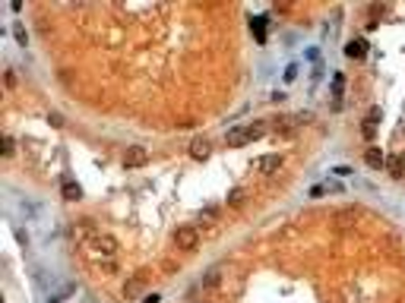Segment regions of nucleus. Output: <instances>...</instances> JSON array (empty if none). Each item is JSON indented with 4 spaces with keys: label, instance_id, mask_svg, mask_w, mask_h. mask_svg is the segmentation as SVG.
<instances>
[{
    "label": "nucleus",
    "instance_id": "f257e3e1",
    "mask_svg": "<svg viewBox=\"0 0 405 303\" xmlns=\"http://www.w3.org/2000/svg\"><path fill=\"white\" fill-rule=\"evenodd\" d=\"M263 126H266V123L234 126V130H228V136H225L228 149H241V145H247V142H253V139H260V136H263Z\"/></svg>",
    "mask_w": 405,
    "mask_h": 303
},
{
    "label": "nucleus",
    "instance_id": "f03ea898",
    "mask_svg": "<svg viewBox=\"0 0 405 303\" xmlns=\"http://www.w3.org/2000/svg\"><path fill=\"white\" fill-rule=\"evenodd\" d=\"M174 246H178V250H197L200 246V231L193 224H180L178 231H174Z\"/></svg>",
    "mask_w": 405,
    "mask_h": 303
},
{
    "label": "nucleus",
    "instance_id": "7ed1b4c3",
    "mask_svg": "<svg viewBox=\"0 0 405 303\" xmlns=\"http://www.w3.org/2000/svg\"><path fill=\"white\" fill-rule=\"evenodd\" d=\"M358 218H361V208H342V212L333 215V227L336 231H348V227L358 224Z\"/></svg>",
    "mask_w": 405,
    "mask_h": 303
},
{
    "label": "nucleus",
    "instance_id": "20e7f679",
    "mask_svg": "<svg viewBox=\"0 0 405 303\" xmlns=\"http://www.w3.org/2000/svg\"><path fill=\"white\" fill-rule=\"evenodd\" d=\"M146 164H149V152L143 145H130L124 152V167H146Z\"/></svg>",
    "mask_w": 405,
    "mask_h": 303
},
{
    "label": "nucleus",
    "instance_id": "39448f33",
    "mask_svg": "<svg viewBox=\"0 0 405 303\" xmlns=\"http://www.w3.org/2000/svg\"><path fill=\"white\" fill-rule=\"evenodd\" d=\"M92 250L98 256H114L117 253V240H114L111 234H95V237H92Z\"/></svg>",
    "mask_w": 405,
    "mask_h": 303
},
{
    "label": "nucleus",
    "instance_id": "423d86ee",
    "mask_svg": "<svg viewBox=\"0 0 405 303\" xmlns=\"http://www.w3.org/2000/svg\"><path fill=\"white\" fill-rule=\"evenodd\" d=\"M304 123H310V114H294V117H282V120H275L279 133H285V136H292L294 126H304Z\"/></svg>",
    "mask_w": 405,
    "mask_h": 303
},
{
    "label": "nucleus",
    "instance_id": "0eeeda50",
    "mask_svg": "<svg viewBox=\"0 0 405 303\" xmlns=\"http://www.w3.org/2000/svg\"><path fill=\"white\" fill-rule=\"evenodd\" d=\"M209 155H212V142H209L206 136H197L190 142V158H197V161H206Z\"/></svg>",
    "mask_w": 405,
    "mask_h": 303
},
{
    "label": "nucleus",
    "instance_id": "6e6552de",
    "mask_svg": "<svg viewBox=\"0 0 405 303\" xmlns=\"http://www.w3.org/2000/svg\"><path fill=\"white\" fill-rule=\"evenodd\" d=\"M275 167H282V155L272 152V155H263V158L253 164V171H256V174H272Z\"/></svg>",
    "mask_w": 405,
    "mask_h": 303
},
{
    "label": "nucleus",
    "instance_id": "1a4fd4ad",
    "mask_svg": "<svg viewBox=\"0 0 405 303\" xmlns=\"http://www.w3.org/2000/svg\"><path fill=\"white\" fill-rule=\"evenodd\" d=\"M377 126H380V107H370V114L364 117V123H361V133L367 139H374L377 136Z\"/></svg>",
    "mask_w": 405,
    "mask_h": 303
},
{
    "label": "nucleus",
    "instance_id": "9d476101",
    "mask_svg": "<svg viewBox=\"0 0 405 303\" xmlns=\"http://www.w3.org/2000/svg\"><path fill=\"white\" fill-rule=\"evenodd\" d=\"M146 278H149V272H146V268H143V272H136V275H133V278H130V281H127V284H124V297H136V294L143 291Z\"/></svg>",
    "mask_w": 405,
    "mask_h": 303
},
{
    "label": "nucleus",
    "instance_id": "9b49d317",
    "mask_svg": "<svg viewBox=\"0 0 405 303\" xmlns=\"http://www.w3.org/2000/svg\"><path fill=\"white\" fill-rule=\"evenodd\" d=\"M345 54H348L352 60H361L364 54H367V41H364V38H355V41H348V44H345Z\"/></svg>",
    "mask_w": 405,
    "mask_h": 303
},
{
    "label": "nucleus",
    "instance_id": "f8f14e48",
    "mask_svg": "<svg viewBox=\"0 0 405 303\" xmlns=\"http://www.w3.org/2000/svg\"><path fill=\"white\" fill-rule=\"evenodd\" d=\"M364 161H367V167H374V171H377V167L386 164V155H383L380 149H367V152H364Z\"/></svg>",
    "mask_w": 405,
    "mask_h": 303
},
{
    "label": "nucleus",
    "instance_id": "ddd939ff",
    "mask_svg": "<svg viewBox=\"0 0 405 303\" xmlns=\"http://www.w3.org/2000/svg\"><path fill=\"white\" fill-rule=\"evenodd\" d=\"M389 174H393L396 180H402V174H405V155H393V158H389Z\"/></svg>",
    "mask_w": 405,
    "mask_h": 303
},
{
    "label": "nucleus",
    "instance_id": "4468645a",
    "mask_svg": "<svg viewBox=\"0 0 405 303\" xmlns=\"http://www.w3.org/2000/svg\"><path fill=\"white\" fill-rule=\"evenodd\" d=\"M247 199H250V190H241V186L228 193V205H234V208H238V205H244Z\"/></svg>",
    "mask_w": 405,
    "mask_h": 303
},
{
    "label": "nucleus",
    "instance_id": "2eb2a0df",
    "mask_svg": "<svg viewBox=\"0 0 405 303\" xmlns=\"http://www.w3.org/2000/svg\"><path fill=\"white\" fill-rule=\"evenodd\" d=\"M79 196H83V190H79V183H73V180H67V183H64V199H67V202H76Z\"/></svg>",
    "mask_w": 405,
    "mask_h": 303
},
{
    "label": "nucleus",
    "instance_id": "dca6fc26",
    "mask_svg": "<svg viewBox=\"0 0 405 303\" xmlns=\"http://www.w3.org/2000/svg\"><path fill=\"white\" fill-rule=\"evenodd\" d=\"M250 29H253L256 41H266V19H263V16H256V19H250Z\"/></svg>",
    "mask_w": 405,
    "mask_h": 303
},
{
    "label": "nucleus",
    "instance_id": "f3484780",
    "mask_svg": "<svg viewBox=\"0 0 405 303\" xmlns=\"http://www.w3.org/2000/svg\"><path fill=\"white\" fill-rule=\"evenodd\" d=\"M219 278H222V268L206 272V275H202V287H219Z\"/></svg>",
    "mask_w": 405,
    "mask_h": 303
},
{
    "label": "nucleus",
    "instance_id": "a211bd4d",
    "mask_svg": "<svg viewBox=\"0 0 405 303\" xmlns=\"http://www.w3.org/2000/svg\"><path fill=\"white\" fill-rule=\"evenodd\" d=\"M95 265H98V268H105V272H117V262H114L111 256H98Z\"/></svg>",
    "mask_w": 405,
    "mask_h": 303
},
{
    "label": "nucleus",
    "instance_id": "6ab92c4d",
    "mask_svg": "<svg viewBox=\"0 0 405 303\" xmlns=\"http://www.w3.org/2000/svg\"><path fill=\"white\" fill-rule=\"evenodd\" d=\"M16 155V142H13V136H3V158H13Z\"/></svg>",
    "mask_w": 405,
    "mask_h": 303
},
{
    "label": "nucleus",
    "instance_id": "aec40b11",
    "mask_svg": "<svg viewBox=\"0 0 405 303\" xmlns=\"http://www.w3.org/2000/svg\"><path fill=\"white\" fill-rule=\"evenodd\" d=\"M16 82H19V79H16V70H6L3 73V85H6V89H16Z\"/></svg>",
    "mask_w": 405,
    "mask_h": 303
},
{
    "label": "nucleus",
    "instance_id": "412c9836",
    "mask_svg": "<svg viewBox=\"0 0 405 303\" xmlns=\"http://www.w3.org/2000/svg\"><path fill=\"white\" fill-rule=\"evenodd\" d=\"M329 190H336V183H316L314 190H310V196H323V193H329Z\"/></svg>",
    "mask_w": 405,
    "mask_h": 303
},
{
    "label": "nucleus",
    "instance_id": "4be33fe9",
    "mask_svg": "<svg viewBox=\"0 0 405 303\" xmlns=\"http://www.w3.org/2000/svg\"><path fill=\"white\" fill-rule=\"evenodd\" d=\"M13 35H16V41H19V44H29V35H25L22 25H13Z\"/></svg>",
    "mask_w": 405,
    "mask_h": 303
},
{
    "label": "nucleus",
    "instance_id": "5701e85b",
    "mask_svg": "<svg viewBox=\"0 0 405 303\" xmlns=\"http://www.w3.org/2000/svg\"><path fill=\"white\" fill-rule=\"evenodd\" d=\"M342 89H345V76H342V73H336V82H333V92H336V98L342 95Z\"/></svg>",
    "mask_w": 405,
    "mask_h": 303
},
{
    "label": "nucleus",
    "instance_id": "b1692460",
    "mask_svg": "<svg viewBox=\"0 0 405 303\" xmlns=\"http://www.w3.org/2000/svg\"><path fill=\"white\" fill-rule=\"evenodd\" d=\"M294 76H298V63H292V66H288V70H285V79H288V82H292Z\"/></svg>",
    "mask_w": 405,
    "mask_h": 303
},
{
    "label": "nucleus",
    "instance_id": "393cba45",
    "mask_svg": "<svg viewBox=\"0 0 405 303\" xmlns=\"http://www.w3.org/2000/svg\"><path fill=\"white\" fill-rule=\"evenodd\" d=\"M158 300H161V297H158V294H149V297H146L143 303H158Z\"/></svg>",
    "mask_w": 405,
    "mask_h": 303
},
{
    "label": "nucleus",
    "instance_id": "a878e982",
    "mask_svg": "<svg viewBox=\"0 0 405 303\" xmlns=\"http://www.w3.org/2000/svg\"><path fill=\"white\" fill-rule=\"evenodd\" d=\"M396 303H405V297H399V300H396Z\"/></svg>",
    "mask_w": 405,
    "mask_h": 303
},
{
    "label": "nucleus",
    "instance_id": "bb28decb",
    "mask_svg": "<svg viewBox=\"0 0 405 303\" xmlns=\"http://www.w3.org/2000/svg\"><path fill=\"white\" fill-rule=\"evenodd\" d=\"M54 303H60V300H54Z\"/></svg>",
    "mask_w": 405,
    "mask_h": 303
},
{
    "label": "nucleus",
    "instance_id": "cd10ccee",
    "mask_svg": "<svg viewBox=\"0 0 405 303\" xmlns=\"http://www.w3.org/2000/svg\"><path fill=\"white\" fill-rule=\"evenodd\" d=\"M402 155H405V152H402Z\"/></svg>",
    "mask_w": 405,
    "mask_h": 303
}]
</instances>
